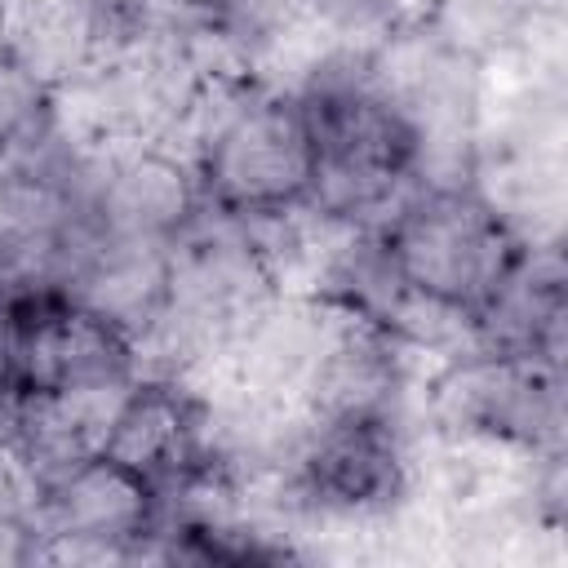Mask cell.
<instances>
[{
	"label": "cell",
	"mask_w": 568,
	"mask_h": 568,
	"mask_svg": "<svg viewBox=\"0 0 568 568\" xmlns=\"http://www.w3.org/2000/svg\"><path fill=\"white\" fill-rule=\"evenodd\" d=\"M40 550V532L31 515H13L0 510V568H18V564H36Z\"/></svg>",
	"instance_id": "obj_16"
},
{
	"label": "cell",
	"mask_w": 568,
	"mask_h": 568,
	"mask_svg": "<svg viewBox=\"0 0 568 568\" xmlns=\"http://www.w3.org/2000/svg\"><path fill=\"white\" fill-rule=\"evenodd\" d=\"M302 510L315 515H382L404 497L408 462L395 417L311 422L293 462Z\"/></svg>",
	"instance_id": "obj_6"
},
{
	"label": "cell",
	"mask_w": 568,
	"mask_h": 568,
	"mask_svg": "<svg viewBox=\"0 0 568 568\" xmlns=\"http://www.w3.org/2000/svg\"><path fill=\"white\" fill-rule=\"evenodd\" d=\"M475 351L564 359V266L555 248H524L497 293L470 311Z\"/></svg>",
	"instance_id": "obj_13"
},
{
	"label": "cell",
	"mask_w": 568,
	"mask_h": 568,
	"mask_svg": "<svg viewBox=\"0 0 568 568\" xmlns=\"http://www.w3.org/2000/svg\"><path fill=\"white\" fill-rule=\"evenodd\" d=\"M106 457L142 475L155 497L173 493L182 479L200 470V395L182 382H133L115 430L106 439Z\"/></svg>",
	"instance_id": "obj_12"
},
{
	"label": "cell",
	"mask_w": 568,
	"mask_h": 568,
	"mask_svg": "<svg viewBox=\"0 0 568 568\" xmlns=\"http://www.w3.org/2000/svg\"><path fill=\"white\" fill-rule=\"evenodd\" d=\"M129 390H133V382L13 390L9 426H13V439H18L22 457L31 462V470L49 484V479L102 457Z\"/></svg>",
	"instance_id": "obj_11"
},
{
	"label": "cell",
	"mask_w": 568,
	"mask_h": 568,
	"mask_svg": "<svg viewBox=\"0 0 568 568\" xmlns=\"http://www.w3.org/2000/svg\"><path fill=\"white\" fill-rule=\"evenodd\" d=\"M382 235L399 275L457 311H479L528 248L506 213L466 182L422 186Z\"/></svg>",
	"instance_id": "obj_2"
},
{
	"label": "cell",
	"mask_w": 568,
	"mask_h": 568,
	"mask_svg": "<svg viewBox=\"0 0 568 568\" xmlns=\"http://www.w3.org/2000/svg\"><path fill=\"white\" fill-rule=\"evenodd\" d=\"M9 337H13V390L138 382L133 342L102 315L67 302L62 293H40L9 306Z\"/></svg>",
	"instance_id": "obj_8"
},
{
	"label": "cell",
	"mask_w": 568,
	"mask_h": 568,
	"mask_svg": "<svg viewBox=\"0 0 568 568\" xmlns=\"http://www.w3.org/2000/svg\"><path fill=\"white\" fill-rule=\"evenodd\" d=\"M13 395V337H9V311H0V399Z\"/></svg>",
	"instance_id": "obj_17"
},
{
	"label": "cell",
	"mask_w": 568,
	"mask_h": 568,
	"mask_svg": "<svg viewBox=\"0 0 568 568\" xmlns=\"http://www.w3.org/2000/svg\"><path fill=\"white\" fill-rule=\"evenodd\" d=\"M138 4L155 18H178V22L195 18V9H200V0H138Z\"/></svg>",
	"instance_id": "obj_18"
},
{
	"label": "cell",
	"mask_w": 568,
	"mask_h": 568,
	"mask_svg": "<svg viewBox=\"0 0 568 568\" xmlns=\"http://www.w3.org/2000/svg\"><path fill=\"white\" fill-rule=\"evenodd\" d=\"M200 209L195 173L160 146H102L89 226L111 240L169 244Z\"/></svg>",
	"instance_id": "obj_10"
},
{
	"label": "cell",
	"mask_w": 568,
	"mask_h": 568,
	"mask_svg": "<svg viewBox=\"0 0 568 568\" xmlns=\"http://www.w3.org/2000/svg\"><path fill=\"white\" fill-rule=\"evenodd\" d=\"M320 297V293H315ZM408 346L382 324L324 297V324L302 377V413L311 422L395 417L408 382Z\"/></svg>",
	"instance_id": "obj_7"
},
{
	"label": "cell",
	"mask_w": 568,
	"mask_h": 568,
	"mask_svg": "<svg viewBox=\"0 0 568 568\" xmlns=\"http://www.w3.org/2000/svg\"><path fill=\"white\" fill-rule=\"evenodd\" d=\"M102 146L89 142L49 98L0 142V226L67 231L89 217Z\"/></svg>",
	"instance_id": "obj_5"
},
{
	"label": "cell",
	"mask_w": 568,
	"mask_h": 568,
	"mask_svg": "<svg viewBox=\"0 0 568 568\" xmlns=\"http://www.w3.org/2000/svg\"><path fill=\"white\" fill-rule=\"evenodd\" d=\"M200 195L231 213L280 209L311 186V129L293 89L248 80L195 155Z\"/></svg>",
	"instance_id": "obj_3"
},
{
	"label": "cell",
	"mask_w": 568,
	"mask_h": 568,
	"mask_svg": "<svg viewBox=\"0 0 568 568\" xmlns=\"http://www.w3.org/2000/svg\"><path fill=\"white\" fill-rule=\"evenodd\" d=\"M98 22V0H0V49L44 93H62L93 67Z\"/></svg>",
	"instance_id": "obj_14"
},
{
	"label": "cell",
	"mask_w": 568,
	"mask_h": 568,
	"mask_svg": "<svg viewBox=\"0 0 568 568\" xmlns=\"http://www.w3.org/2000/svg\"><path fill=\"white\" fill-rule=\"evenodd\" d=\"M155 519L160 497L155 488L133 475L129 466L111 462L106 453L49 479L36 506L40 537H71V541H106L138 559H160L155 550Z\"/></svg>",
	"instance_id": "obj_9"
},
{
	"label": "cell",
	"mask_w": 568,
	"mask_h": 568,
	"mask_svg": "<svg viewBox=\"0 0 568 568\" xmlns=\"http://www.w3.org/2000/svg\"><path fill=\"white\" fill-rule=\"evenodd\" d=\"M448 435H475L519 448L564 444V359L550 355H457L430 395Z\"/></svg>",
	"instance_id": "obj_4"
},
{
	"label": "cell",
	"mask_w": 568,
	"mask_h": 568,
	"mask_svg": "<svg viewBox=\"0 0 568 568\" xmlns=\"http://www.w3.org/2000/svg\"><path fill=\"white\" fill-rule=\"evenodd\" d=\"M368 62L373 53L328 49L293 93L311 129L306 200L333 217L386 231L426 182L417 173V138L373 84Z\"/></svg>",
	"instance_id": "obj_1"
},
{
	"label": "cell",
	"mask_w": 568,
	"mask_h": 568,
	"mask_svg": "<svg viewBox=\"0 0 568 568\" xmlns=\"http://www.w3.org/2000/svg\"><path fill=\"white\" fill-rule=\"evenodd\" d=\"M49 98H53V93H44L36 80H27V75L4 58V49H0V142H4L13 129H22Z\"/></svg>",
	"instance_id": "obj_15"
}]
</instances>
